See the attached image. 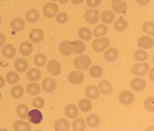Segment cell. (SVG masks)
<instances>
[{"instance_id":"cell-37","label":"cell","mask_w":154,"mask_h":131,"mask_svg":"<svg viewBox=\"0 0 154 131\" xmlns=\"http://www.w3.org/2000/svg\"><path fill=\"white\" fill-rule=\"evenodd\" d=\"M79 108L83 112H88L92 108V103L91 101L88 99H81L78 104Z\"/></svg>"},{"instance_id":"cell-6","label":"cell","mask_w":154,"mask_h":131,"mask_svg":"<svg viewBox=\"0 0 154 131\" xmlns=\"http://www.w3.org/2000/svg\"><path fill=\"white\" fill-rule=\"evenodd\" d=\"M27 119H28L30 123L38 124L43 120V114L40 111L37 109L31 110L30 111H28Z\"/></svg>"},{"instance_id":"cell-42","label":"cell","mask_w":154,"mask_h":131,"mask_svg":"<svg viewBox=\"0 0 154 131\" xmlns=\"http://www.w3.org/2000/svg\"><path fill=\"white\" fill-rule=\"evenodd\" d=\"M147 56H148V55H147V52L142 50H137L135 52V54H134V58L139 62H142L146 60Z\"/></svg>"},{"instance_id":"cell-15","label":"cell","mask_w":154,"mask_h":131,"mask_svg":"<svg viewBox=\"0 0 154 131\" xmlns=\"http://www.w3.org/2000/svg\"><path fill=\"white\" fill-rule=\"evenodd\" d=\"M85 94L88 98L91 99H96L100 96V91L97 86L91 85L86 87Z\"/></svg>"},{"instance_id":"cell-55","label":"cell","mask_w":154,"mask_h":131,"mask_svg":"<svg viewBox=\"0 0 154 131\" xmlns=\"http://www.w3.org/2000/svg\"><path fill=\"white\" fill-rule=\"evenodd\" d=\"M1 22H2V17L1 16H0V24H1Z\"/></svg>"},{"instance_id":"cell-46","label":"cell","mask_w":154,"mask_h":131,"mask_svg":"<svg viewBox=\"0 0 154 131\" xmlns=\"http://www.w3.org/2000/svg\"><path fill=\"white\" fill-rule=\"evenodd\" d=\"M56 21L60 24H64L68 21V15L65 12H60L57 15Z\"/></svg>"},{"instance_id":"cell-36","label":"cell","mask_w":154,"mask_h":131,"mask_svg":"<svg viewBox=\"0 0 154 131\" xmlns=\"http://www.w3.org/2000/svg\"><path fill=\"white\" fill-rule=\"evenodd\" d=\"M6 80L9 84L14 85L19 81V76L16 72L11 71L6 75Z\"/></svg>"},{"instance_id":"cell-38","label":"cell","mask_w":154,"mask_h":131,"mask_svg":"<svg viewBox=\"0 0 154 131\" xmlns=\"http://www.w3.org/2000/svg\"><path fill=\"white\" fill-rule=\"evenodd\" d=\"M128 23L126 22L124 19H117L114 23V29L117 31L119 32H122V31H125L126 29L128 28Z\"/></svg>"},{"instance_id":"cell-54","label":"cell","mask_w":154,"mask_h":131,"mask_svg":"<svg viewBox=\"0 0 154 131\" xmlns=\"http://www.w3.org/2000/svg\"><path fill=\"white\" fill-rule=\"evenodd\" d=\"M58 1L60 4H66L69 2V0H58Z\"/></svg>"},{"instance_id":"cell-12","label":"cell","mask_w":154,"mask_h":131,"mask_svg":"<svg viewBox=\"0 0 154 131\" xmlns=\"http://www.w3.org/2000/svg\"><path fill=\"white\" fill-rule=\"evenodd\" d=\"M131 88L135 91H143L147 86V83L145 80L142 78H135L132 80L130 83Z\"/></svg>"},{"instance_id":"cell-28","label":"cell","mask_w":154,"mask_h":131,"mask_svg":"<svg viewBox=\"0 0 154 131\" xmlns=\"http://www.w3.org/2000/svg\"><path fill=\"white\" fill-rule=\"evenodd\" d=\"M99 88L100 89L101 92L105 95H109L112 92L111 84L109 81H106V80H103V81L100 82Z\"/></svg>"},{"instance_id":"cell-40","label":"cell","mask_w":154,"mask_h":131,"mask_svg":"<svg viewBox=\"0 0 154 131\" xmlns=\"http://www.w3.org/2000/svg\"><path fill=\"white\" fill-rule=\"evenodd\" d=\"M108 31H109V29H108V27L105 24H100L94 29V35L95 37L103 36V35L107 34Z\"/></svg>"},{"instance_id":"cell-3","label":"cell","mask_w":154,"mask_h":131,"mask_svg":"<svg viewBox=\"0 0 154 131\" xmlns=\"http://www.w3.org/2000/svg\"><path fill=\"white\" fill-rule=\"evenodd\" d=\"M110 45V40L109 38H101L94 40L92 42V48L94 51L97 52H101L104 51Z\"/></svg>"},{"instance_id":"cell-50","label":"cell","mask_w":154,"mask_h":131,"mask_svg":"<svg viewBox=\"0 0 154 131\" xmlns=\"http://www.w3.org/2000/svg\"><path fill=\"white\" fill-rule=\"evenodd\" d=\"M5 85V79L2 76H0V88H3Z\"/></svg>"},{"instance_id":"cell-27","label":"cell","mask_w":154,"mask_h":131,"mask_svg":"<svg viewBox=\"0 0 154 131\" xmlns=\"http://www.w3.org/2000/svg\"><path fill=\"white\" fill-rule=\"evenodd\" d=\"M86 122L88 123V125L92 128L97 127L100 124V119L97 114H91L86 119Z\"/></svg>"},{"instance_id":"cell-29","label":"cell","mask_w":154,"mask_h":131,"mask_svg":"<svg viewBox=\"0 0 154 131\" xmlns=\"http://www.w3.org/2000/svg\"><path fill=\"white\" fill-rule=\"evenodd\" d=\"M69 41H63L59 46L60 52L64 56H69L71 55L72 52L69 47Z\"/></svg>"},{"instance_id":"cell-5","label":"cell","mask_w":154,"mask_h":131,"mask_svg":"<svg viewBox=\"0 0 154 131\" xmlns=\"http://www.w3.org/2000/svg\"><path fill=\"white\" fill-rule=\"evenodd\" d=\"M84 19L90 24H94L98 22L100 19V12L98 10L89 9L85 12Z\"/></svg>"},{"instance_id":"cell-31","label":"cell","mask_w":154,"mask_h":131,"mask_svg":"<svg viewBox=\"0 0 154 131\" xmlns=\"http://www.w3.org/2000/svg\"><path fill=\"white\" fill-rule=\"evenodd\" d=\"M114 19H115V16H114V13L112 11H103L102 15H101V19L106 24H111V23L114 22Z\"/></svg>"},{"instance_id":"cell-14","label":"cell","mask_w":154,"mask_h":131,"mask_svg":"<svg viewBox=\"0 0 154 131\" xmlns=\"http://www.w3.org/2000/svg\"><path fill=\"white\" fill-rule=\"evenodd\" d=\"M70 128L69 122L66 119H60L54 124V129L56 131H68Z\"/></svg>"},{"instance_id":"cell-33","label":"cell","mask_w":154,"mask_h":131,"mask_svg":"<svg viewBox=\"0 0 154 131\" xmlns=\"http://www.w3.org/2000/svg\"><path fill=\"white\" fill-rule=\"evenodd\" d=\"M11 96H12L14 99H20V98L23 96V94H24V88H23L22 86H19V85L15 86L14 87H13L12 89H11Z\"/></svg>"},{"instance_id":"cell-48","label":"cell","mask_w":154,"mask_h":131,"mask_svg":"<svg viewBox=\"0 0 154 131\" xmlns=\"http://www.w3.org/2000/svg\"><path fill=\"white\" fill-rule=\"evenodd\" d=\"M5 41H6L5 35L3 33H2V32H0V47L5 43Z\"/></svg>"},{"instance_id":"cell-17","label":"cell","mask_w":154,"mask_h":131,"mask_svg":"<svg viewBox=\"0 0 154 131\" xmlns=\"http://www.w3.org/2000/svg\"><path fill=\"white\" fill-rule=\"evenodd\" d=\"M16 48L12 44H6L2 50V53L5 58L8 59L13 58L16 55Z\"/></svg>"},{"instance_id":"cell-24","label":"cell","mask_w":154,"mask_h":131,"mask_svg":"<svg viewBox=\"0 0 154 131\" xmlns=\"http://www.w3.org/2000/svg\"><path fill=\"white\" fill-rule=\"evenodd\" d=\"M11 28L16 31H21L25 27V22L22 18H16L11 22Z\"/></svg>"},{"instance_id":"cell-26","label":"cell","mask_w":154,"mask_h":131,"mask_svg":"<svg viewBox=\"0 0 154 131\" xmlns=\"http://www.w3.org/2000/svg\"><path fill=\"white\" fill-rule=\"evenodd\" d=\"M78 36L82 40L89 41L92 38V32L88 27H82L78 31Z\"/></svg>"},{"instance_id":"cell-11","label":"cell","mask_w":154,"mask_h":131,"mask_svg":"<svg viewBox=\"0 0 154 131\" xmlns=\"http://www.w3.org/2000/svg\"><path fill=\"white\" fill-rule=\"evenodd\" d=\"M119 99L122 104L125 105H129L132 104L134 102V99H135V96L131 91H125L121 93L120 95H119Z\"/></svg>"},{"instance_id":"cell-23","label":"cell","mask_w":154,"mask_h":131,"mask_svg":"<svg viewBox=\"0 0 154 131\" xmlns=\"http://www.w3.org/2000/svg\"><path fill=\"white\" fill-rule=\"evenodd\" d=\"M40 17L38 11L35 9L29 10L26 14V20L29 23H35L38 22Z\"/></svg>"},{"instance_id":"cell-49","label":"cell","mask_w":154,"mask_h":131,"mask_svg":"<svg viewBox=\"0 0 154 131\" xmlns=\"http://www.w3.org/2000/svg\"><path fill=\"white\" fill-rule=\"evenodd\" d=\"M136 1L140 5H145L148 4L150 0H136Z\"/></svg>"},{"instance_id":"cell-56","label":"cell","mask_w":154,"mask_h":131,"mask_svg":"<svg viewBox=\"0 0 154 131\" xmlns=\"http://www.w3.org/2000/svg\"><path fill=\"white\" fill-rule=\"evenodd\" d=\"M1 97H2V94H1V92H0V99H1Z\"/></svg>"},{"instance_id":"cell-1","label":"cell","mask_w":154,"mask_h":131,"mask_svg":"<svg viewBox=\"0 0 154 131\" xmlns=\"http://www.w3.org/2000/svg\"><path fill=\"white\" fill-rule=\"evenodd\" d=\"M91 64V60L87 55H81L74 60V66L78 70L86 71Z\"/></svg>"},{"instance_id":"cell-7","label":"cell","mask_w":154,"mask_h":131,"mask_svg":"<svg viewBox=\"0 0 154 131\" xmlns=\"http://www.w3.org/2000/svg\"><path fill=\"white\" fill-rule=\"evenodd\" d=\"M69 47L72 53L75 55H82L86 50V45L82 41H74L69 42Z\"/></svg>"},{"instance_id":"cell-52","label":"cell","mask_w":154,"mask_h":131,"mask_svg":"<svg viewBox=\"0 0 154 131\" xmlns=\"http://www.w3.org/2000/svg\"><path fill=\"white\" fill-rule=\"evenodd\" d=\"M153 70L154 69L153 68L151 70H150V78L152 81H153Z\"/></svg>"},{"instance_id":"cell-53","label":"cell","mask_w":154,"mask_h":131,"mask_svg":"<svg viewBox=\"0 0 154 131\" xmlns=\"http://www.w3.org/2000/svg\"><path fill=\"white\" fill-rule=\"evenodd\" d=\"M122 1H123V0H111V2L113 4H118V3H120Z\"/></svg>"},{"instance_id":"cell-22","label":"cell","mask_w":154,"mask_h":131,"mask_svg":"<svg viewBox=\"0 0 154 131\" xmlns=\"http://www.w3.org/2000/svg\"><path fill=\"white\" fill-rule=\"evenodd\" d=\"M15 131H30L31 126L27 122L22 120H17L14 124Z\"/></svg>"},{"instance_id":"cell-19","label":"cell","mask_w":154,"mask_h":131,"mask_svg":"<svg viewBox=\"0 0 154 131\" xmlns=\"http://www.w3.org/2000/svg\"><path fill=\"white\" fill-rule=\"evenodd\" d=\"M65 115L67 117L70 118V119H74V118H76L78 115V108L74 104H70L66 106L64 109Z\"/></svg>"},{"instance_id":"cell-20","label":"cell","mask_w":154,"mask_h":131,"mask_svg":"<svg viewBox=\"0 0 154 131\" xmlns=\"http://www.w3.org/2000/svg\"><path fill=\"white\" fill-rule=\"evenodd\" d=\"M14 66L19 73H23L28 68V62L23 58H19L15 61Z\"/></svg>"},{"instance_id":"cell-16","label":"cell","mask_w":154,"mask_h":131,"mask_svg":"<svg viewBox=\"0 0 154 131\" xmlns=\"http://www.w3.org/2000/svg\"><path fill=\"white\" fill-rule=\"evenodd\" d=\"M104 57L107 61L114 62L119 57V52L114 47H110L104 52Z\"/></svg>"},{"instance_id":"cell-32","label":"cell","mask_w":154,"mask_h":131,"mask_svg":"<svg viewBox=\"0 0 154 131\" xmlns=\"http://www.w3.org/2000/svg\"><path fill=\"white\" fill-rule=\"evenodd\" d=\"M103 69L102 67L99 65H94L91 67L89 70V75L94 78H100L103 75Z\"/></svg>"},{"instance_id":"cell-58","label":"cell","mask_w":154,"mask_h":131,"mask_svg":"<svg viewBox=\"0 0 154 131\" xmlns=\"http://www.w3.org/2000/svg\"><path fill=\"white\" fill-rule=\"evenodd\" d=\"M0 1H5V0H0Z\"/></svg>"},{"instance_id":"cell-51","label":"cell","mask_w":154,"mask_h":131,"mask_svg":"<svg viewBox=\"0 0 154 131\" xmlns=\"http://www.w3.org/2000/svg\"><path fill=\"white\" fill-rule=\"evenodd\" d=\"M84 0H71L72 2L75 5H81L83 2Z\"/></svg>"},{"instance_id":"cell-8","label":"cell","mask_w":154,"mask_h":131,"mask_svg":"<svg viewBox=\"0 0 154 131\" xmlns=\"http://www.w3.org/2000/svg\"><path fill=\"white\" fill-rule=\"evenodd\" d=\"M48 72L53 76H58L61 72V66L58 61L55 60H51L47 65Z\"/></svg>"},{"instance_id":"cell-41","label":"cell","mask_w":154,"mask_h":131,"mask_svg":"<svg viewBox=\"0 0 154 131\" xmlns=\"http://www.w3.org/2000/svg\"><path fill=\"white\" fill-rule=\"evenodd\" d=\"M112 8L114 11H115V13H117L118 14H123L127 9V3L125 2L122 1L120 3H118V4H113Z\"/></svg>"},{"instance_id":"cell-2","label":"cell","mask_w":154,"mask_h":131,"mask_svg":"<svg viewBox=\"0 0 154 131\" xmlns=\"http://www.w3.org/2000/svg\"><path fill=\"white\" fill-rule=\"evenodd\" d=\"M149 69H150V66L147 63H135L131 68V72L135 76L143 77L145 76L148 72Z\"/></svg>"},{"instance_id":"cell-34","label":"cell","mask_w":154,"mask_h":131,"mask_svg":"<svg viewBox=\"0 0 154 131\" xmlns=\"http://www.w3.org/2000/svg\"><path fill=\"white\" fill-rule=\"evenodd\" d=\"M27 91L30 95H37L40 93L41 87L36 83H31L27 86Z\"/></svg>"},{"instance_id":"cell-44","label":"cell","mask_w":154,"mask_h":131,"mask_svg":"<svg viewBox=\"0 0 154 131\" xmlns=\"http://www.w3.org/2000/svg\"><path fill=\"white\" fill-rule=\"evenodd\" d=\"M32 105L34 108L37 109H42L43 108L44 105H45V102H44V100L42 99V97H35L32 99Z\"/></svg>"},{"instance_id":"cell-13","label":"cell","mask_w":154,"mask_h":131,"mask_svg":"<svg viewBox=\"0 0 154 131\" xmlns=\"http://www.w3.org/2000/svg\"><path fill=\"white\" fill-rule=\"evenodd\" d=\"M29 36L31 41L33 42V43L35 44H38V43H40V42L43 40L44 35L42 29L36 28V29H33L32 31H31Z\"/></svg>"},{"instance_id":"cell-35","label":"cell","mask_w":154,"mask_h":131,"mask_svg":"<svg viewBox=\"0 0 154 131\" xmlns=\"http://www.w3.org/2000/svg\"><path fill=\"white\" fill-rule=\"evenodd\" d=\"M47 57H46V55L42 53L35 55L33 58L34 63H35V65H36L38 67L44 66L46 64V63H47Z\"/></svg>"},{"instance_id":"cell-39","label":"cell","mask_w":154,"mask_h":131,"mask_svg":"<svg viewBox=\"0 0 154 131\" xmlns=\"http://www.w3.org/2000/svg\"><path fill=\"white\" fill-rule=\"evenodd\" d=\"M29 108L25 105H20L16 108V113L19 117L22 118V119H26L27 117V114H28Z\"/></svg>"},{"instance_id":"cell-21","label":"cell","mask_w":154,"mask_h":131,"mask_svg":"<svg viewBox=\"0 0 154 131\" xmlns=\"http://www.w3.org/2000/svg\"><path fill=\"white\" fill-rule=\"evenodd\" d=\"M32 45L29 41H24L21 44L19 47V52L23 56H29L32 52Z\"/></svg>"},{"instance_id":"cell-30","label":"cell","mask_w":154,"mask_h":131,"mask_svg":"<svg viewBox=\"0 0 154 131\" xmlns=\"http://www.w3.org/2000/svg\"><path fill=\"white\" fill-rule=\"evenodd\" d=\"M86 122L81 118L75 119L72 122V129L75 131H83L86 129Z\"/></svg>"},{"instance_id":"cell-57","label":"cell","mask_w":154,"mask_h":131,"mask_svg":"<svg viewBox=\"0 0 154 131\" xmlns=\"http://www.w3.org/2000/svg\"><path fill=\"white\" fill-rule=\"evenodd\" d=\"M51 1H54V2H55V1H57V0H51Z\"/></svg>"},{"instance_id":"cell-45","label":"cell","mask_w":154,"mask_h":131,"mask_svg":"<svg viewBox=\"0 0 154 131\" xmlns=\"http://www.w3.org/2000/svg\"><path fill=\"white\" fill-rule=\"evenodd\" d=\"M153 101H154V99L153 96H150V97L146 98L145 102H144V106H145V108L147 109V111H150V112H153L154 111Z\"/></svg>"},{"instance_id":"cell-9","label":"cell","mask_w":154,"mask_h":131,"mask_svg":"<svg viewBox=\"0 0 154 131\" xmlns=\"http://www.w3.org/2000/svg\"><path fill=\"white\" fill-rule=\"evenodd\" d=\"M57 86L56 80L52 78H47L44 79L42 83L43 90L47 93H51L55 89Z\"/></svg>"},{"instance_id":"cell-18","label":"cell","mask_w":154,"mask_h":131,"mask_svg":"<svg viewBox=\"0 0 154 131\" xmlns=\"http://www.w3.org/2000/svg\"><path fill=\"white\" fill-rule=\"evenodd\" d=\"M138 45L141 48L145 49H150L153 46V40L149 36H142L139 38L138 40Z\"/></svg>"},{"instance_id":"cell-43","label":"cell","mask_w":154,"mask_h":131,"mask_svg":"<svg viewBox=\"0 0 154 131\" xmlns=\"http://www.w3.org/2000/svg\"><path fill=\"white\" fill-rule=\"evenodd\" d=\"M144 32L148 35H154V24L152 22H145L142 26Z\"/></svg>"},{"instance_id":"cell-10","label":"cell","mask_w":154,"mask_h":131,"mask_svg":"<svg viewBox=\"0 0 154 131\" xmlns=\"http://www.w3.org/2000/svg\"><path fill=\"white\" fill-rule=\"evenodd\" d=\"M83 80H84V75L80 71L72 72L68 76L69 82L73 85L81 84L83 83Z\"/></svg>"},{"instance_id":"cell-25","label":"cell","mask_w":154,"mask_h":131,"mask_svg":"<svg viewBox=\"0 0 154 131\" xmlns=\"http://www.w3.org/2000/svg\"><path fill=\"white\" fill-rule=\"evenodd\" d=\"M27 77L28 80H30V81H38V80L41 79L42 72L38 69L32 68L27 72Z\"/></svg>"},{"instance_id":"cell-47","label":"cell","mask_w":154,"mask_h":131,"mask_svg":"<svg viewBox=\"0 0 154 131\" xmlns=\"http://www.w3.org/2000/svg\"><path fill=\"white\" fill-rule=\"evenodd\" d=\"M101 0H86V4L91 8H97L100 5Z\"/></svg>"},{"instance_id":"cell-4","label":"cell","mask_w":154,"mask_h":131,"mask_svg":"<svg viewBox=\"0 0 154 131\" xmlns=\"http://www.w3.org/2000/svg\"><path fill=\"white\" fill-rule=\"evenodd\" d=\"M58 5L55 3L49 2L47 3L43 8V13L45 17L48 19H51L56 15L57 13L58 12Z\"/></svg>"}]
</instances>
